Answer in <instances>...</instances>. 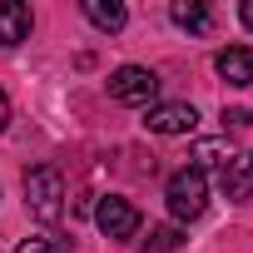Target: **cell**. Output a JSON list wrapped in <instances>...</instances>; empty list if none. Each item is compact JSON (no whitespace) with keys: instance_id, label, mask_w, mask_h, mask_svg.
<instances>
[{"instance_id":"1","label":"cell","mask_w":253,"mask_h":253,"mask_svg":"<svg viewBox=\"0 0 253 253\" xmlns=\"http://www.w3.org/2000/svg\"><path fill=\"white\" fill-rule=\"evenodd\" d=\"M25 209L40 223H60L65 218V174L55 164H35L25 174Z\"/></svg>"},{"instance_id":"2","label":"cell","mask_w":253,"mask_h":253,"mask_svg":"<svg viewBox=\"0 0 253 253\" xmlns=\"http://www.w3.org/2000/svg\"><path fill=\"white\" fill-rule=\"evenodd\" d=\"M164 199H169V213L179 218V223H189V218H199L204 209H209V179H204V169H179V174H169V189H164Z\"/></svg>"},{"instance_id":"3","label":"cell","mask_w":253,"mask_h":253,"mask_svg":"<svg viewBox=\"0 0 253 253\" xmlns=\"http://www.w3.org/2000/svg\"><path fill=\"white\" fill-rule=\"evenodd\" d=\"M154 94H159V75L144 65H119L109 75V99L119 104H154Z\"/></svg>"},{"instance_id":"4","label":"cell","mask_w":253,"mask_h":253,"mask_svg":"<svg viewBox=\"0 0 253 253\" xmlns=\"http://www.w3.org/2000/svg\"><path fill=\"white\" fill-rule=\"evenodd\" d=\"M94 223H99L104 238H119V243H124V238H134V233H139V209H134L129 199H114V194H109V199H99Z\"/></svg>"},{"instance_id":"5","label":"cell","mask_w":253,"mask_h":253,"mask_svg":"<svg viewBox=\"0 0 253 253\" xmlns=\"http://www.w3.org/2000/svg\"><path fill=\"white\" fill-rule=\"evenodd\" d=\"M149 129L154 134H194V124H199V109L184 104V99H169V104H149Z\"/></svg>"},{"instance_id":"6","label":"cell","mask_w":253,"mask_h":253,"mask_svg":"<svg viewBox=\"0 0 253 253\" xmlns=\"http://www.w3.org/2000/svg\"><path fill=\"white\" fill-rule=\"evenodd\" d=\"M213 70H218L228 84L248 89V84H253V50H248V45H223V50L213 55Z\"/></svg>"},{"instance_id":"7","label":"cell","mask_w":253,"mask_h":253,"mask_svg":"<svg viewBox=\"0 0 253 253\" xmlns=\"http://www.w3.org/2000/svg\"><path fill=\"white\" fill-rule=\"evenodd\" d=\"M30 40V5L25 0H0V50Z\"/></svg>"},{"instance_id":"8","label":"cell","mask_w":253,"mask_h":253,"mask_svg":"<svg viewBox=\"0 0 253 253\" xmlns=\"http://www.w3.org/2000/svg\"><path fill=\"white\" fill-rule=\"evenodd\" d=\"M169 15H174V25L189 30V35H209V30H213V10L204 5V0H174Z\"/></svg>"},{"instance_id":"9","label":"cell","mask_w":253,"mask_h":253,"mask_svg":"<svg viewBox=\"0 0 253 253\" xmlns=\"http://www.w3.org/2000/svg\"><path fill=\"white\" fill-rule=\"evenodd\" d=\"M218 189H223L233 204L253 199V174H248V164H243V159H228V164L218 169Z\"/></svg>"},{"instance_id":"10","label":"cell","mask_w":253,"mask_h":253,"mask_svg":"<svg viewBox=\"0 0 253 253\" xmlns=\"http://www.w3.org/2000/svg\"><path fill=\"white\" fill-rule=\"evenodd\" d=\"M84 15H89V25L94 30H124V20H129V10L119 5V0H84Z\"/></svg>"},{"instance_id":"11","label":"cell","mask_w":253,"mask_h":253,"mask_svg":"<svg viewBox=\"0 0 253 253\" xmlns=\"http://www.w3.org/2000/svg\"><path fill=\"white\" fill-rule=\"evenodd\" d=\"M228 159H233V149L218 144V139H199V144H194V169H204V164H218V169H223Z\"/></svg>"},{"instance_id":"12","label":"cell","mask_w":253,"mask_h":253,"mask_svg":"<svg viewBox=\"0 0 253 253\" xmlns=\"http://www.w3.org/2000/svg\"><path fill=\"white\" fill-rule=\"evenodd\" d=\"M154 253H174L179 243H184V228L179 223H159V228H149V238H144Z\"/></svg>"},{"instance_id":"13","label":"cell","mask_w":253,"mask_h":253,"mask_svg":"<svg viewBox=\"0 0 253 253\" xmlns=\"http://www.w3.org/2000/svg\"><path fill=\"white\" fill-rule=\"evenodd\" d=\"M15 253H70V238H20Z\"/></svg>"},{"instance_id":"14","label":"cell","mask_w":253,"mask_h":253,"mask_svg":"<svg viewBox=\"0 0 253 253\" xmlns=\"http://www.w3.org/2000/svg\"><path fill=\"white\" fill-rule=\"evenodd\" d=\"M243 124H253V114H248V109H238V104H233V109H223V129H243Z\"/></svg>"},{"instance_id":"15","label":"cell","mask_w":253,"mask_h":253,"mask_svg":"<svg viewBox=\"0 0 253 253\" xmlns=\"http://www.w3.org/2000/svg\"><path fill=\"white\" fill-rule=\"evenodd\" d=\"M5 124H10V99H5V89H0V134H5Z\"/></svg>"},{"instance_id":"16","label":"cell","mask_w":253,"mask_h":253,"mask_svg":"<svg viewBox=\"0 0 253 253\" xmlns=\"http://www.w3.org/2000/svg\"><path fill=\"white\" fill-rule=\"evenodd\" d=\"M238 20H243V25L253 30V0H243V5H238Z\"/></svg>"},{"instance_id":"17","label":"cell","mask_w":253,"mask_h":253,"mask_svg":"<svg viewBox=\"0 0 253 253\" xmlns=\"http://www.w3.org/2000/svg\"><path fill=\"white\" fill-rule=\"evenodd\" d=\"M248 174H253V159H248Z\"/></svg>"}]
</instances>
